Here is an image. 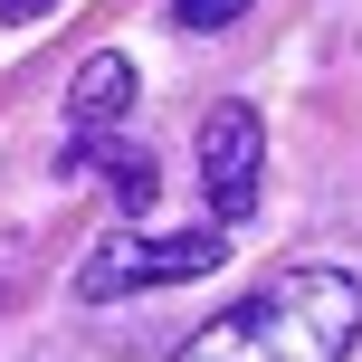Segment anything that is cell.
Instances as JSON below:
<instances>
[{
  "instance_id": "277c9868",
  "label": "cell",
  "mask_w": 362,
  "mask_h": 362,
  "mask_svg": "<svg viewBox=\"0 0 362 362\" xmlns=\"http://www.w3.org/2000/svg\"><path fill=\"white\" fill-rule=\"evenodd\" d=\"M134 95H144V86H134V57H86V67H76V86H67V124L76 134H105V124H124V115H134Z\"/></svg>"
},
{
  "instance_id": "52a82bcc",
  "label": "cell",
  "mask_w": 362,
  "mask_h": 362,
  "mask_svg": "<svg viewBox=\"0 0 362 362\" xmlns=\"http://www.w3.org/2000/svg\"><path fill=\"white\" fill-rule=\"evenodd\" d=\"M57 0H0V19H19V29H29V19H48Z\"/></svg>"
},
{
  "instance_id": "3957f363",
  "label": "cell",
  "mask_w": 362,
  "mask_h": 362,
  "mask_svg": "<svg viewBox=\"0 0 362 362\" xmlns=\"http://www.w3.org/2000/svg\"><path fill=\"white\" fill-rule=\"evenodd\" d=\"M257 163H267V134H257V105L219 95L200 115V191H210V229H238L257 210Z\"/></svg>"
},
{
  "instance_id": "6da1fadb",
  "label": "cell",
  "mask_w": 362,
  "mask_h": 362,
  "mask_svg": "<svg viewBox=\"0 0 362 362\" xmlns=\"http://www.w3.org/2000/svg\"><path fill=\"white\" fill-rule=\"evenodd\" d=\"M362 344V276L353 267H276L257 296L191 334L172 362H344Z\"/></svg>"
},
{
  "instance_id": "7a4b0ae2",
  "label": "cell",
  "mask_w": 362,
  "mask_h": 362,
  "mask_svg": "<svg viewBox=\"0 0 362 362\" xmlns=\"http://www.w3.org/2000/svg\"><path fill=\"white\" fill-rule=\"evenodd\" d=\"M219 257H229V229H172V238L124 229V238H95L86 248L76 296H86V305H124V296H144V286H191V276H210Z\"/></svg>"
},
{
  "instance_id": "5b68a950",
  "label": "cell",
  "mask_w": 362,
  "mask_h": 362,
  "mask_svg": "<svg viewBox=\"0 0 362 362\" xmlns=\"http://www.w3.org/2000/svg\"><path fill=\"white\" fill-rule=\"evenodd\" d=\"M67 172H105V181H115V200H124L134 219L153 210V191H163V172H153V153H144V144H95V134H76V144H67Z\"/></svg>"
},
{
  "instance_id": "8992f818",
  "label": "cell",
  "mask_w": 362,
  "mask_h": 362,
  "mask_svg": "<svg viewBox=\"0 0 362 362\" xmlns=\"http://www.w3.org/2000/svg\"><path fill=\"white\" fill-rule=\"evenodd\" d=\"M257 0H172V29H191V38H210V29H238Z\"/></svg>"
}]
</instances>
